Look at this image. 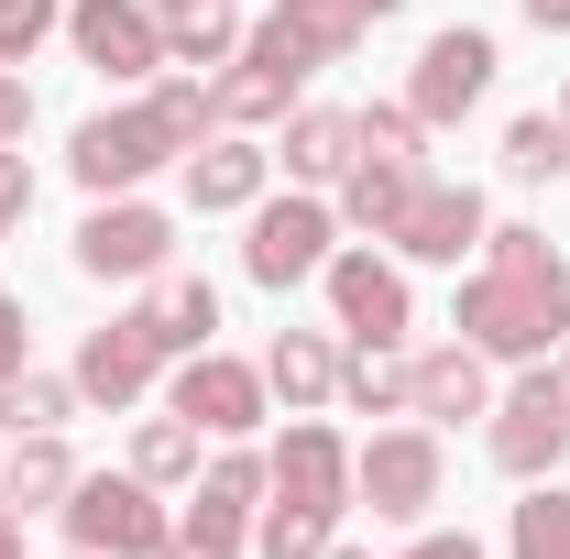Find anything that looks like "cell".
<instances>
[{"label":"cell","instance_id":"1","mask_svg":"<svg viewBox=\"0 0 570 559\" xmlns=\"http://www.w3.org/2000/svg\"><path fill=\"white\" fill-rule=\"evenodd\" d=\"M461 330L483 351H549L570 330V275H560V253L538 242V231H494V275L461 296Z\"/></svg>","mask_w":570,"mask_h":559},{"label":"cell","instance_id":"2","mask_svg":"<svg viewBox=\"0 0 570 559\" xmlns=\"http://www.w3.org/2000/svg\"><path fill=\"white\" fill-rule=\"evenodd\" d=\"M67 527H77V549H88V559H142V549H165V516L142 504V483H77Z\"/></svg>","mask_w":570,"mask_h":559},{"label":"cell","instance_id":"3","mask_svg":"<svg viewBox=\"0 0 570 559\" xmlns=\"http://www.w3.org/2000/svg\"><path fill=\"white\" fill-rule=\"evenodd\" d=\"M560 439H570V395L549 384V373L504 395V428H494V461H504V472H549V461H560Z\"/></svg>","mask_w":570,"mask_h":559},{"label":"cell","instance_id":"4","mask_svg":"<svg viewBox=\"0 0 570 559\" xmlns=\"http://www.w3.org/2000/svg\"><path fill=\"white\" fill-rule=\"evenodd\" d=\"M165 154H176V133H165L154 110H132V121H88V133H77V176H88V187H132V176H154Z\"/></svg>","mask_w":570,"mask_h":559},{"label":"cell","instance_id":"5","mask_svg":"<svg viewBox=\"0 0 570 559\" xmlns=\"http://www.w3.org/2000/svg\"><path fill=\"white\" fill-rule=\"evenodd\" d=\"M395 242H406L417 264H461V253L483 242V198H472V187H417L406 219H395Z\"/></svg>","mask_w":570,"mask_h":559},{"label":"cell","instance_id":"6","mask_svg":"<svg viewBox=\"0 0 570 559\" xmlns=\"http://www.w3.org/2000/svg\"><path fill=\"white\" fill-rule=\"evenodd\" d=\"M77 56L110 67V77H142L165 56V33L142 22V0H77Z\"/></svg>","mask_w":570,"mask_h":559},{"label":"cell","instance_id":"7","mask_svg":"<svg viewBox=\"0 0 570 559\" xmlns=\"http://www.w3.org/2000/svg\"><path fill=\"white\" fill-rule=\"evenodd\" d=\"M483 77H494V45H483V33H439V45L417 56V121L472 110V99H483Z\"/></svg>","mask_w":570,"mask_h":559},{"label":"cell","instance_id":"8","mask_svg":"<svg viewBox=\"0 0 570 559\" xmlns=\"http://www.w3.org/2000/svg\"><path fill=\"white\" fill-rule=\"evenodd\" d=\"M318 264H330V209L296 198V209L253 219V275H264V285H296V275H318Z\"/></svg>","mask_w":570,"mask_h":559},{"label":"cell","instance_id":"9","mask_svg":"<svg viewBox=\"0 0 570 559\" xmlns=\"http://www.w3.org/2000/svg\"><path fill=\"white\" fill-rule=\"evenodd\" d=\"M352 472H362V493H373V516H417L428 493H439V450H428V439H373Z\"/></svg>","mask_w":570,"mask_h":559},{"label":"cell","instance_id":"10","mask_svg":"<svg viewBox=\"0 0 570 559\" xmlns=\"http://www.w3.org/2000/svg\"><path fill=\"white\" fill-rule=\"evenodd\" d=\"M77 264H88V275H154V264H165V219L154 209H99L77 231Z\"/></svg>","mask_w":570,"mask_h":559},{"label":"cell","instance_id":"11","mask_svg":"<svg viewBox=\"0 0 570 559\" xmlns=\"http://www.w3.org/2000/svg\"><path fill=\"white\" fill-rule=\"evenodd\" d=\"M154 318H110V330H99V341H88V362H77V384H88V395H110V406H132L142 395V373H154Z\"/></svg>","mask_w":570,"mask_h":559},{"label":"cell","instance_id":"12","mask_svg":"<svg viewBox=\"0 0 570 559\" xmlns=\"http://www.w3.org/2000/svg\"><path fill=\"white\" fill-rule=\"evenodd\" d=\"M176 418H198V428H253V418H264V384H253L242 362H187V373H176Z\"/></svg>","mask_w":570,"mask_h":559},{"label":"cell","instance_id":"13","mask_svg":"<svg viewBox=\"0 0 570 559\" xmlns=\"http://www.w3.org/2000/svg\"><path fill=\"white\" fill-rule=\"evenodd\" d=\"M330 296H341V318H352L362 341H395V330H406V285L384 275L373 253H352V264H330Z\"/></svg>","mask_w":570,"mask_h":559},{"label":"cell","instance_id":"14","mask_svg":"<svg viewBox=\"0 0 570 559\" xmlns=\"http://www.w3.org/2000/svg\"><path fill=\"white\" fill-rule=\"evenodd\" d=\"M352 0H285L275 22H264V45H275V56H296V67H318V56H341V45H352Z\"/></svg>","mask_w":570,"mask_h":559},{"label":"cell","instance_id":"15","mask_svg":"<svg viewBox=\"0 0 570 559\" xmlns=\"http://www.w3.org/2000/svg\"><path fill=\"white\" fill-rule=\"evenodd\" d=\"M275 483H285V504H330V516H341L352 461H341V439H330V428H296V439H285V461H275Z\"/></svg>","mask_w":570,"mask_h":559},{"label":"cell","instance_id":"16","mask_svg":"<svg viewBox=\"0 0 570 559\" xmlns=\"http://www.w3.org/2000/svg\"><path fill=\"white\" fill-rule=\"evenodd\" d=\"M253 187H264V154H253V143H209V154H187V198H198V209H242Z\"/></svg>","mask_w":570,"mask_h":559},{"label":"cell","instance_id":"17","mask_svg":"<svg viewBox=\"0 0 570 559\" xmlns=\"http://www.w3.org/2000/svg\"><path fill=\"white\" fill-rule=\"evenodd\" d=\"M417 406L428 418H483V362H472V351H428L417 362Z\"/></svg>","mask_w":570,"mask_h":559},{"label":"cell","instance_id":"18","mask_svg":"<svg viewBox=\"0 0 570 559\" xmlns=\"http://www.w3.org/2000/svg\"><path fill=\"white\" fill-rule=\"evenodd\" d=\"M296 56H275V45H253V67L230 77V88H219V110H230V121H264V110H285V88H296Z\"/></svg>","mask_w":570,"mask_h":559},{"label":"cell","instance_id":"19","mask_svg":"<svg viewBox=\"0 0 570 559\" xmlns=\"http://www.w3.org/2000/svg\"><path fill=\"white\" fill-rule=\"evenodd\" d=\"M142 318H154V341H165V351H198V341H209V318H219V296H209L198 275H176Z\"/></svg>","mask_w":570,"mask_h":559},{"label":"cell","instance_id":"20","mask_svg":"<svg viewBox=\"0 0 570 559\" xmlns=\"http://www.w3.org/2000/svg\"><path fill=\"white\" fill-rule=\"evenodd\" d=\"M406 198H417V176H406L395 154H373V165L352 176V219H373V231H395V219H406Z\"/></svg>","mask_w":570,"mask_h":559},{"label":"cell","instance_id":"21","mask_svg":"<svg viewBox=\"0 0 570 559\" xmlns=\"http://www.w3.org/2000/svg\"><path fill=\"white\" fill-rule=\"evenodd\" d=\"M504 165H515V176H570V121L527 110V121L504 133Z\"/></svg>","mask_w":570,"mask_h":559},{"label":"cell","instance_id":"22","mask_svg":"<svg viewBox=\"0 0 570 559\" xmlns=\"http://www.w3.org/2000/svg\"><path fill=\"white\" fill-rule=\"evenodd\" d=\"M515 559H570V493H527L515 504Z\"/></svg>","mask_w":570,"mask_h":559},{"label":"cell","instance_id":"23","mask_svg":"<svg viewBox=\"0 0 570 559\" xmlns=\"http://www.w3.org/2000/svg\"><path fill=\"white\" fill-rule=\"evenodd\" d=\"M352 121H330V110H318V121H296V143H285V165H296V176H341V165H352Z\"/></svg>","mask_w":570,"mask_h":559},{"label":"cell","instance_id":"24","mask_svg":"<svg viewBox=\"0 0 570 559\" xmlns=\"http://www.w3.org/2000/svg\"><path fill=\"white\" fill-rule=\"evenodd\" d=\"M406 395H417V373H406L384 341H362L352 351V406H406Z\"/></svg>","mask_w":570,"mask_h":559},{"label":"cell","instance_id":"25","mask_svg":"<svg viewBox=\"0 0 570 559\" xmlns=\"http://www.w3.org/2000/svg\"><path fill=\"white\" fill-rule=\"evenodd\" d=\"M330 549V504H275L264 516V559H318Z\"/></svg>","mask_w":570,"mask_h":559},{"label":"cell","instance_id":"26","mask_svg":"<svg viewBox=\"0 0 570 559\" xmlns=\"http://www.w3.org/2000/svg\"><path fill=\"white\" fill-rule=\"evenodd\" d=\"M0 418H11V428H56V418H67V384H45V373H0Z\"/></svg>","mask_w":570,"mask_h":559},{"label":"cell","instance_id":"27","mask_svg":"<svg viewBox=\"0 0 570 559\" xmlns=\"http://www.w3.org/2000/svg\"><path fill=\"white\" fill-rule=\"evenodd\" d=\"M176 56H187V67H219V56H230V11H219V0H187V11H176Z\"/></svg>","mask_w":570,"mask_h":559},{"label":"cell","instance_id":"28","mask_svg":"<svg viewBox=\"0 0 570 559\" xmlns=\"http://www.w3.org/2000/svg\"><path fill=\"white\" fill-rule=\"evenodd\" d=\"M275 395H285V406L330 395V351H318V341H275Z\"/></svg>","mask_w":570,"mask_h":559},{"label":"cell","instance_id":"29","mask_svg":"<svg viewBox=\"0 0 570 559\" xmlns=\"http://www.w3.org/2000/svg\"><path fill=\"white\" fill-rule=\"evenodd\" d=\"M45 493H77V483H67V450H56V439H33V450L11 461V504H45Z\"/></svg>","mask_w":570,"mask_h":559},{"label":"cell","instance_id":"30","mask_svg":"<svg viewBox=\"0 0 570 559\" xmlns=\"http://www.w3.org/2000/svg\"><path fill=\"white\" fill-rule=\"evenodd\" d=\"M56 33V0H0V56H33Z\"/></svg>","mask_w":570,"mask_h":559},{"label":"cell","instance_id":"31","mask_svg":"<svg viewBox=\"0 0 570 559\" xmlns=\"http://www.w3.org/2000/svg\"><path fill=\"white\" fill-rule=\"evenodd\" d=\"M187 461H198V428H176V418L142 428V472H187Z\"/></svg>","mask_w":570,"mask_h":559},{"label":"cell","instance_id":"32","mask_svg":"<svg viewBox=\"0 0 570 559\" xmlns=\"http://www.w3.org/2000/svg\"><path fill=\"white\" fill-rule=\"evenodd\" d=\"M362 143H373V154H395V165H417V121H406V110H373Z\"/></svg>","mask_w":570,"mask_h":559},{"label":"cell","instance_id":"33","mask_svg":"<svg viewBox=\"0 0 570 559\" xmlns=\"http://www.w3.org/2000/svg\"><path fill=\"white\" fill-rule=\"evenodd\" d=\"M33 209V176H22V154H0V231Z\"/></svg>","mask_w":570,"mask_h":559},{"label":"cell","instance_id":"34","mask_svg":"<svg viewBox=\"0 0 570 559\" xmlns=\"http://www.w3.org/2000/svg\"><path fill=\"white\" fill-rule=\"evenodd\" d=\"M22 121H33V99H22V77H0V143L22 133Z\"/></svg>","mask_w":570,"mask_h":559},{"label":"cell","instance_id":"35","mask_svg":"<svg viewBox=\"0 0 570 559\" xmlns=\"http://www.w3.org/2000/svg\"><path fill=\"white\" fill-rule=\"evenodd\" d=\"M0 373H22V307L0 296Z\"/></svg>","mask_w":570,"mask_h":559},{"label":"cell","instance_id":"36","mask_svg":"<svg viewBox=\"0 0 570 559\" xmlns=\"http://www.w3.org/2000/svg\"><path fill=\"white\" fill-rule=\"evenodd\" d=\"M406 559H483V549H472V538H417Z\"/></svg>","mask_w":570,"mask_h":559},{"label":"cell","instance_id":"37","mask_svg":"<svg viewBox=\"0 0 570 559\" xmlns=\"http://www.w3.org/2000/svg\"><path fill=\"white\" fill-rule=\"evenodd\" d=\"M527 11H538V22H549V33H570V0H527Z\"/></svg>","mask_w":570,"mask_h":559},{"label":"cell","instance_id":"38","mask_svg":"<svg viewBox=\"0 0 570 559\" xmlns=\"http://www.w3.org/2000/svg\"><path fill=\"white\" fill-rule=\"evenodd\" d=\"M165 559H230V549H198V538H165Z\"/></svg>","mask_w":570,"mask_h":559},{"label":"cell","instance_id":"39","mask_svg":"<svg viewBox=\"0 0 570 559\" xmlns=\"http://www.w3.org/2000/svg\"><path fill=\"white\" fill-rule=\"evenodd\" d=\"M0 559H22V527H11V516H0Z\"/></svg>","mask_w":570,"mask_h":559},{"label":"cell","instance_id":"40","mask_svg":"<svg viewBox=\"0 0 570 559\" xmlns=\"http://www.w3.org/2000/svg\"><path fill=\"white\" fill-rule=\"evenodd\" d=\"M352 11H395V0H352Z\"/></svg>","mask_w":570,"mask_h":559},{"label":"cell","instance_id":"41","mask_svg":"<svg viewBox=\"0 0 570 559\" xmlns=\"http://www.w3.org/2000/svg\"><path fill=\"white\" fill-rule=\"evenodd\" d=\"M165 11H187V0H165Z\"/></svg>","mask_w":570,"mask_h":559},{"label":"cell","instance_id":"42","mask_svg":"<svg viewBox=\"0 0 570 559\" xmlns=\"http://www.w3.org/2000/svg\"><path fill=\"white\" fill-rule=\"evenodd\" d=\"M341 559H362V549H341Z\"/></svg>","mask_w":570,"mask_h":559}]
</instances>
